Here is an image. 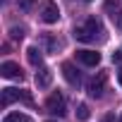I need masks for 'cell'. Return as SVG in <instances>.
I'll return each mask as SVG.
<instances>
[{"label":"cell","instance_id":"obj_18","mask_svg":"<svg viewBox=\"0 0 122 122\" xmlns=\"http://www.w3.org/2000/svg\"><path fill=\"white\" fill-rule=\"evenodd\" d=\"M117 81H120V86H122V70L117 72Z\"/></svg>","mask_w":122,"mask_h":122},{"label":"cell","instance_id":"obj_9","mask_svg":"<svg viewBox=\"0 0 122 122\" xmlns=\"http://www.w3.org/2000/svg\"><path fill=\"white\" fill-rule=\"evenodd\" d=\"M36 84H38V89H48V86L53 84V70L41 65L38 72H36Z\"/></svg>","mask_w":122,"mask_h":122},{"label":"cell","instance_id":"obj_21","mask_svg":"<svg viewBox=\"0 0 122 122\" xmlns=\"http://www.w3.org/2000/svg\"><path fill=\"white\" fill-rule=\"evenodd\" d=\"M50 122H53V120H50Z\"/></svg>","mask_w":122,"mask_h":122},{"label":"cell","instance_id":"obj_11","mask_svg":"<svg viewBox=\"0 0 122 122\" xmlns=\"http://www.w3.org/2000/svg\"><path fill=\"white\" fill-rule=\"evenodd\" d=\"M3 122H31V117L29 115H22V112H10V115H5Z\"/></svg>","mask_w":122,"mask_h":122},{"label":"cell","instance_id":"obj_13","mask_svg":"<svg viewBox=\"0 0 122 122\" xmlns=\"http://www.w3.org/2000/svg\"><path fill=\"white\" fill-rule=\"evenodd\" d=\"M34 3H36V0H17V7H19L22 12H29V10L34 7Z\"/></svg>","mask_w":122,"mask_h":122},{"label":"cell","instance_id":"obj_15","mask_svg":"<svg viewBox=\"0 0 122 122\" xmlns=\"http://www.w3.org/2000/svg\"><path fill=\"white\" fill-rule=\"evenodd\" d=\"M110 17H112V22H115V26H117V29L122 31V10H120V12H112Z\"/></svg>","mask_w":122,"mask_h":122},{"label":"cell","instance_id":"obj_22","mask_svg":"<svg viewBox=\"0 0 122 122\" xmlns=\"http://www.w3.org/2000/svg\"><path fill=\"white\" fill-rule=\"evenodd\" d=\"M120 122H122V120H120Z\"/></svg>","mask_w":122,"mask_h":122},{"label":"cell","instance_id":"obj_4","mask_svg":"<svg viewBox=\"0 0 122 122\" xmlns=\"http://www.w3.org/2000/svg\"><path fill=\"white\" fill-rule=\"evenodd\" d=\"M46 110L50 115H65V96L60 93V91L50 93V98L46 101Z\"/></svg>","mask_w":122,"mask_h":122},{"label":"cell","instance_id":"obj_10","mask_svg":"<svg viewBox=\"0 0 122 122\" xmlns=\"http://www.w3.org/2000/svg\"><path fill=\"white\" fill-rule=\"evenodd\" d=\"M26 60H29L34 67H41V65H43V55H41V50H38L36 46H31V48L26 50Z\"/></svg>","mask_w":122,"mask_h":122},{"label":"cell","instance_id":"obj_6","mask_svg":"<svg viewBox=\"0 0 122 122\" xmlns=\"http://www.w3.org/2000/svg\"><path fill=\"white\" fill-rule=\"evenodd\" d=\"M0 74H3L5 79H22V77H24L22 67H19L17 62H12V60H7V62L0 65Z\"/></svg>","mask_w":122,"mask_h":122},{"label":"cell","instance_id":"obj_17","mask_svg":"<svg viewBox=\"0 0 122 122\" xmlns=\"http://www.w3.org/2000/svg\"><path fill=\"white\" fill-rule=\"evenodd\" d=\"M120 60H122V50H115L112 53V62H120Z\"/></svg>","mask_w":122,"mask_h":122},{"label":"cell","instance_id":"obj_5","mask_svg":"<svg viewBox=\"0 0 122 122\" xmlns=\"http://www.w3.org/2000/svg\"><path fill=\"white\" fill-rule=\"evenodd\" d=\"M60 19V7L55 5V3H43L41 5V22H46V24H55Z\"/></svg>","mask_w":122,"mask_h":122},{"label":"cell","instance_id":"obj_2","mask_svg":"<svg viewBox=\"0 0 122 122\" xmlns=\"http://www.w3.org/2000/svg\"><path fill=\"white\" fill-rule=\"evenodd\" d=\"M15 101H24V103H31V93L29 91H19V89H3V96H0V103H3V108L12 105Z\"/></svg>","mask_w":122,"mask_h":122},{"label":"cell","instance_id":"obj_20","mask_svg":"<svg viewBox=\"0 0 122 122\" xmlns=\"http://www.w3.org/2000/svg\"><path fill=\"white\" fill-rule=\"evenodd\" d=\"M3 3H5V0H3Z\"/></svg>","mask_w":122,"mask_h":122},{"label":"cell","instance_id":"obj_8","mask_svg":"<svg viewBox=\"0 0 122 122\" xmlns=\"http://www.w3.org/2000/svg\"><path fill=\"white\" fill-rule=\"evenodd\" d=\"M77 60L89 65V67H96L101 62V53H96V50H77Z\"/></svg>","mask_w":122,"mask_h":122},{"label":"cell","instance_id":"obj_7","mask_svg":"<svg viewBox=\"0 0 122 122\" xmlns=\"http://www.w3.org/2000/svg\"><path fill=\"white\" fill-rule=\"evenodd\" d=\"M62 77L67 79V84H70V86H74V89H79V84H81V77H79V72L74 70V65H70V62H65V65H62Z\"/></svg>","mask_w":122,"mask_h":122},{"label":"cell","instance_id":"obj_1","mask_svg":"<svg viewBox=\"0 0 122 122\" xmlns=\"http://www.w3.org/2000/svg\"><path fill=\"white\" fill-rule=\"evenodd\" d=\"M101 34H103V26H101V22L96 17H89V19H84V22H79L74 26V38L81 41V43H91Z\"/></svg>","mask_w":122,"mask_h":122},{"label":"cell","instance_id":"obj_19","mask_svg":"<svg viewBox=\"0 0 122 122\" xmlns=\"http://www.w3.org/2000/svg\"><path fill=\"white\" fill-rule=\"evenodd\" d=\"M81 3H91V0H81Z\"/></svg>","mask_w":122,"mask_h":122},{"label":"cell","instance_id":"obj_14","mask_svg":"<svg viewBox=\"0 0 122 122\" xmlns=\"http://www.w3.org/2000/svg\"><path fill=\"white\" fill-rule=\"evenodd\" d=\"M10 36L22 41V38H24V29H22V26H12V29H10Z\"/></svg>","mask_w":122,"mask_h":122},{"label":"cell","instance_id":"obj_16","mask_svg":"<svg viewBox=\"0 0 122 122\" xmlns=\"http://www.w3.org/2000/svg\"><path fill=\"white\" fill-rule=\"evenodd\" d=\"M46 43H48V48H50V50H57V46H60L53 36H46Z\"/></svg>","mask_w":122,"mask_h":122},{"label":"cell","instance_id":"obj_12","mask_svg":"<svg viewBox=\"0 0 122 122\" xmlns=\"http://www.w3.org/2000/svg\"><path fill=\"white\" fill-rule=\"evenodd\" d=\"M89 115H91V112H89V105H84V103H81V105L77 108V120L86 122V120H89Z\"/></svg>","mask_w":122,"mask_h":122},{"label":"cell","instance_id":"obj_3","mask_svg":"<svg viewBox=\"0 0 122 122\" xmlns=\"http://www.w3.org/2000/svg\"><path fill=\"white\" fill-rule=\"evenodd\" d=\"M105 84H108V74L105 72H98L91 81H89V96L91 98H101L105 93Z\"/></svg>","mask_w":122,"mask_h":122}]
</instances>
